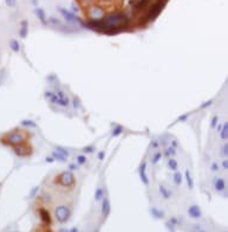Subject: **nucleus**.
<instances>
[{"label": "nucleus", "instance_id": "nucleus-15", "mask_svg": "<svg viewBox=\"0 0 228 232\" xmlns=\"http://www.w3.org/2000/svg\"><path fill=\"white\" fill-rule=\"evenodd\" d=\"M22 126H26V127H36L34 122L29 121V120H24L23 122H22Z\"/></svg>", "mask_w": 228, "mask_h": 232}, {"label": "nucleus", "instance_id": "nucleus-3", "mask_svg": "<svg viewBox=\"0 0 228 232\" xmlns=\"http://www.w3.org/2000/svg\"><path fill=\"white\" fill-rule=\"evenodd\" d=\"M75 181V177L71 172H65V173H61V177H59V184L64 186H70L73 184Z\"/></svg>", "mask_w": 228, "mask_h": 232}, {"label": "nucleus", "instance_id": "nucleus-9", "mask_svg": "<svg viewBox=\"0 0 228 232\" xmlns=\"http://www.w3.org/2000/svg\"><path fill=\"white\" fill-rule=\"evenodd\" d=\"M40 218H41V220H43L44 223H46V224H50V223H51L50 214H49V212H47L46 210H40Z\"/></svg>", "mask_w": 228, "mask_h": 232}, {"label": "nucleus", "instance_id": "nucleus-17", "mask_svg": "<svg viewBox=\"0 0 228 232\" xmlns=\"http://www.w3.org/2000/svg\"><path fill=\"white\" fill-rule=\"evenodd\" d=\"M5 2H6V5L10 6V7H13V6L17 5V0H5Z\"/></svg>", "mask_w": 228, "mask_h": 232}, {"label": "nucleus", "instance_id": "nucleus-6", "mask_svg": "<svg viewBox=\"0 0 228 232\" xmlns=\"http://www.w3.org/2000/svg\"><path fill=\"white\" fill-rule=\"evenodd\" d=\"M27 32H29V24L26 20H23L20 23V29H19V36L20 38H25L27 36Z\"/></svg>", "mask_w": 228, "mask_h": 232}, {"label": "nucleus", "instance_id": "nucleus-13", "mask_svg": "<svg viewBox=\"0 0 228 232\" xmlns=\"http://www.w3.org/2000/svg\"><path fill=\"white\" fill-rule=\"evenodd\" d=\"M103 195H104V192H103V190H102V188H97V191H96V193H95V200H96V201L102 200Z\"/></svg>", "mask_w": 228, "mask_h": 232}, {"label": "nucleus", "instance_id": "nucleus-8", "mask_svg": "<svg viewBox=\"0 0 228 232\" xmlns=\"http://www.w3.org/2000/svg\"><path fill=\"white\" fill-rule=\"evenodd\" d=\"M34 13H36V16L38 17L39 19H40V22L43 24H46V19H45V12H44V10L40 7H37L36 10H34Z\"/></svg>", "mask_w": 228, "mask_h": 232}, {"label": "nucleus", "instance_id": "nucleus-1", "mask_svg": "<svg viewBox=\"0 0 228 232\" xmlns=\"http://www.w3.org/2000/svg\"><path fill=\"white\" fill-rule=\"evenodd\" d=\"M54 214H56V218H57V220L59 223H65V222H68V219L70 218V211H69V209L66 206L59 205V206H57Z\"/></svg>", "mask_w": 228, "mask_h": 232}, {"label": "nucleus", "instance_id": "nucleus-12", "mask_svg": "<svg viewBox=\"0 0 228 232\" xmlns=\"http://www.w3.org/2000/svg\"><path fill=\"white\" fill-rule=\"evenodd\" d=\"M151 214L155 217L156 219H161V218H163V217H164V213H163L162 211L155 209V207H152V209H151Z\"/></svg>", "mask_w": 228, "mask_h": 232}, {"label": "nucleus", "instance_id": "nucleus-21", "mask_svg": "<svg viewBox=\"0 0 228 232\" xmlns=\"http://www.w3.org/2000/svg\"><path fill=\"white\" fill-rule=\"evenodd\" d=\"M59 232H69V230H66V229H61Z\"/></svg>", "mask_w": 228, "mask_h": 232}, {"label": "nucleus", "instance_id": "nucleus-10", "mask_svg": "<svg viewBox=\"0 0 228 232\" xmlns=\"http://www.w3.org/2000/svg\"><path fill=\"white\" fill-rule=\"evenodd\" d=\"M225 188H226V182H225V180H222V179L216 180V182H215V190L219 191V192H222V191H225Z\"/></svg>", "mask_w": 228, "mask_h": 232}, {"label": "nucleus", "instance_id": "nucleus-4", "mask_svg": "<svg viewBox=\"0 0 228 232\" xmlns=\"http://www.w3.org/2000/svg\"><path fill=\"white\" fill-rule=\"evenodd\" d=\"M58 11L61 12V14L64 16V18L68 20V22H81V19L79 18H77L73 13H71V12H69L68 10H65V8L63 7H58Z\"/></svg>", "mask_w": 228, "mask_h": 232}, {"label": "nucleus", "instance_id": "nucleus-2", "mask_svg": "<svg viewBox=\"0 0 228 232\" xmlns=\"http://www.w3.org/2000/svg\"><path fill=\"white\" fill-rule=\"evenodd\" d=\"M6 141L11 146H19L20 143L24 142V138L19 133H11V134L6 135Z\"/></svg>", "mask_w": 228, "mask_h": 232}, {"label": "nucleus", "instance_id": "nucleus-5", "mask_svg": "<svg viewBox=\"0 0 228 232\" xmlns=\"http://www.w3.org/2000/svg\"><path fill=\"white\" fill-rule=\"evenodd\" d=\"M188 213H189V216L191 217V218H194V219H199V218L201 217V211H200V207L196 206V205L190 206L189 209H188Z\"/></svg>", "mask_w": 228, "mask_h": 232}, {"label": "nucleus", "instance_id": "nucleus-19", "mask_svg": "<svg viewBox=\"0 0 228 232\" xmlns=\"http://www.w3.org/2000/svg\"><path fill=\"white\" fill-rule=\"evenodd\" d=\"M32 4H33L34 6H37V4H38V0H32Z\"/></svg>", "mask_w": 228, "mask_h": 232}, {"label": "nucleus", "instance_id": "nucleus-16", "mask_svg": "<svg viewBox=\"0 0 228 232\" xmlns=\"http://www.w3.org/2000/svg\"><path fill=\"white\" fill-rule=\"evenodd\" d=\"M52 155H53L54 159H58V160H61V161H63V160H65V158H66V156L61 155V153H58V152H57V153H53Z\"/></svg>", "mask_w": 228, "mask_h": 232}, {"label": "nucleus", "instance_id": "nucleus-11", "mask_svg": "<svg viewBox=\"0 0 228 232\" xmlns=\"http://www.w3.org/2000/svg\"><path fill=\"white\" fill-rule=\"evenodd\" d=\"M10 47H11V50H13L14 52H18V51L20 50V44H19V42H18V40L12 39V40L10 42Z\"/></svg>", "mask_w": 228, "mask_h": 232}, {"label": "nucleus", "instance_id": "nucleus-20", "mask_svg": "<svg viewBox=\"0 0 228 232\" xmlns=\"http://www.w3.org/2000/svg\"><path fill=\"white\" fill-rule=\"evenodd\" d=\"M69 232H78V230H77L76 227H73V229H71V230H70Z\"/></svg>", "mask_w": 228, "mask_h": 232}, {"label": "nucleus", "instance_id": "nucleus-7", "mask_svg": "<svg viewBox=\"0 0 228 232\" xmlns=\"http://www.w3.org/2000/svg\"><path fill=\"white\" fill-rule=\"evenodd\" d=\"M110 213V202L108 199H104L102 202V214L104 217H108Z\"/></svg>", "mask_w": 228, "mask_h": 232}, {"label": "nucleus", "instance_id": "nucleus-14", "mask_svg": "<svg viewBox=\"0 0 228 232\" xmlns=\"http://www.w3.org/2000/svg\"><path fill=\"white\" fill-rule=\"evenodd\" d=\"M77 162L79 163V165H83V163L86 162L85 155H78V156H77Z\"/></svg>", "mask_w": 228, "mask_h": 232}, {"label": "nucleus", "instance_id": "nucleus-18", "mask_svg": "<svg viewBox=\"0 0 228 232\" xmlns=\"http://www.w3.org/2000/svg\"><path fill=\"white\" fill-rule=\"evenodd\" d=\"M37 191H38V187H34V188L32 190V192H31V194L29 195V197H30V198H33V197L37 194Z\"/></svg>", "mask_w": 228, "mask_h": 232}, {"label": "nucleus", "instance_id": "nucleus-22", "mask_svg": "<svg viewBox=\"0 0 228 232\" xmlns=\"http://www.w3.org/2000/svg\"><path fill=\"white\" fill-rule=\"evenodd\" d=\"M200 232H203V231H200Z\"/></svg>", "mask_w": 228, "mask_h": 232}]
</instances>
